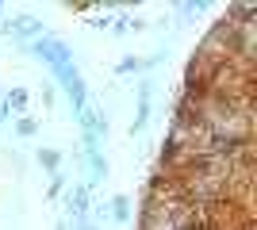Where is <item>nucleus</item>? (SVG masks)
Listing matches in <instances>:
<instances>
[{
  "label": "nucleus",
  "instance_id": "nucleus-3",
  "mask_svg": "<svg viewBox=\"0 0 257 230\" xmlns=\"http://www.w3.org/2000/svg\"><path fill=\"white\" fill-rule=\"evenodd\" d=\"M4 104H8V111H23L27 108V92H23V88H12L8 96H4Z\"/></svg>",
  "mask_w": 257,
  "mask_h": 230
},
{
  "label": "nucleus",
  "instance_id": "nucleus-6",
  "mask_svg": "<svg viewBox=\"0 0 257 230\" xmlns=\"http://www.w3.org/2000/svg\"><path fill=\"white\" fill-rule=\"evenodd\" d=\"M135 69H142V62H135V58H127V62H119V73H135Z\"/></svg>",
  "mask_w": 257,
  "mask_h": 230
},
{
  "label": "nucleus",
  "instance_id": "nucleus-2",
  "mask_svg": "<svg viewBox=\"0 0 257 230\" xmlns=\"http://www.w3.org/2000/svg\"><path fill=\"white\" fill-rule=\"evenodd\" d=\"M85 203H88V188H73V192H69V211H73V215H85Z\"/></svg>",
  "mask_w": 257,
  "mask_h": 230
},
{
  "label": "nucleus",
  "instance_id": "nucleus-7",
  "mask_svg": "<svg viewBox=\"0 0 257 230\" xmlns=\"http://www.w3.org/2000/svg\"><path fill=\"white\" fill-rule=\"evenodd\" d=\"M62 188H65V176H62V173H54V180H50V196H58Z\"/></svg>",
  "mask_w": 257,
  "mask_h": 230
},
{
  "label": "nucleus",
  "instance_id": "nucleus-9",
  "mask_svg": "<svg viewBox=\"0 0 257 230\" xmlns=\"http://www.w3.org/2000/svg\"><path fill=\"white\" fill-rule=\"evenodd\" d=\"M58 230H69V222H62V226H58Z\"/></svg>",
  "mask_w": 257,
  "mask_h": 230
},
{
  "label": "nucleus",
  "instance_id": "nucleus-4",
  "mask_svg": "<svg viewBox=\"0 0 257 230\" xmlns=\"http://www.w3.org/2000/svg\"><path fill=\"white\" fill-rule=\"evenodd\" d=\"M58 161H62V153H58V150H39V165H46V169L58 173Z\"/></svg>",
  "mask_w": 257,
  "mask_h": 230
},
{
  "label": "nucleus",
  "instance_id": "nucleus-8",
  "mask_svg": "<svg viewBox=\"0 0 257 230\" xmlns=\"http://www.w3.org/2000/svg\"><path fill=\"white\" fill-rule=\"evenodd\" d=\"M4 119H12V115H8V104L0 100V123H4Z\"/></svg>",
  "mask_w": 257,
  "mask_h": 230
},
{
  "label": "nucleus",
  "instance_id": "nucleus-5",
  "mask_svg": "<svg viewBox=\"0 0 257 230\" xmlns=\"http://www.w3.org/2000/svg\"><path fill=\"white\" fill-rule=\"evenodd\" d=\"M35 131H39V127H35V119H20V123H16V134H20V138H31Z\"/></svg>",
  "mask_w": 257,
  "mask_h": 230
},
{
  "label": "nucleus",
  "instance_id": "nucleus-1",
  "mask_svg": "<svg viewBox=\"0 0 257 230\" xmlns=\"http://www.w3.org/2000/svg\"><path fill=\"white\" fill-rule=\"evenodd\" d=\"M111 219H115V222H127L131 219V199L127 196H115V199H111Z\"/></svg>",
  "mask_w": 257,
  "mask_h": 230
}]
</instances>
